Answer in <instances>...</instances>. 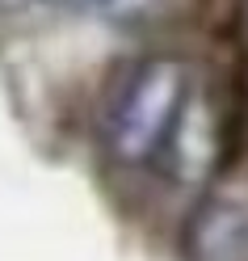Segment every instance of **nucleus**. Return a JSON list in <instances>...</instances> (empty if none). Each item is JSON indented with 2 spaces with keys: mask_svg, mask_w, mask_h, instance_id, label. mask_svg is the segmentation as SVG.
I'll return each mask as SVG.
<instances>
[{
  "mask_svg": "<svg viewBox=\"0 0 248 261\" xmlns=\"http://www.w3.org/2000/svg\"><path fill=\"white\" fill-rule=\"evenodd\" d=\"M198 227H210V236H206V232H194L198 253H202V257H214V261H227V257H236V253L244 249L240 236L248 232V219L236 215V211H227V206H214L210 215H202Z\"/></svg>",
  "mask_w": 248,
  "mask_h": 261,
  "instance_id": "2",
  "label": "nucleus"
},
{
  "mask_svg": "<svg viewBox=\"0 0 248 261\" xmlns=\"http://www.w3.org/2000/svg\"><path fill=\"white\" fill-rule=\"evenodd\" d=\"M181 101H185V63L173 55L143 59L109 110V152L122 165L152 160L173 135Z\"/></svg>",
  "mask_w": 248,
  "mask_h": 261,
  "instance_id": "1",
  "label": "nucleus"
},
{
  "mask_svg": "<svg viewBox=\"0 0 248 261\" xmlns=\"http://www.w3.org/2000/svg\"><path fill=\"white\" fill-rule=\"evenodd\" d=\"M55 9H97V5H109V0H46Z\"/></svg>",
  "mask_w": 248,
  "mask_h": 261,
  "instance_id": "3",
  "label": "nucleus"
}]
</instances>
